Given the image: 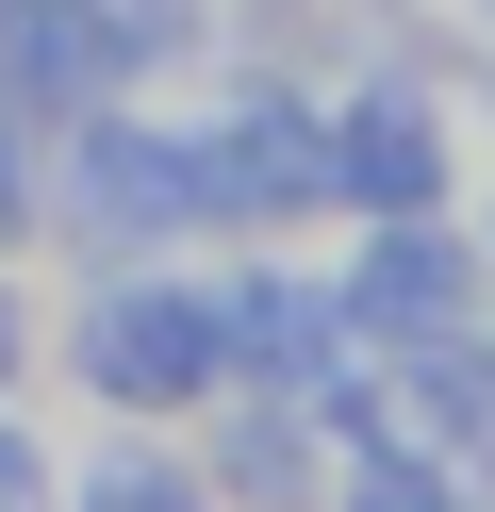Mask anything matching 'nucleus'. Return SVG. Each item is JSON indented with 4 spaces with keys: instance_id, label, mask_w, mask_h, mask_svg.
I'll list each match as a JSON object with an SVG mask.
<instances>
[{
    "instance_id": "f257e3e1",
    "label": "nucleus",
    "mask_w": 495,
    "mask_h": 512,
    "mask_svg": "<svg viewBox=\"0 0 495 512\" xmlns=\"http://www.w3.org/2000/svg\"><path fill=\"white\" fill-rule=\"evenodd\" d=\"M50 380L83 430H182L231 380L215 331V248H149V265H50Z\"/></svg>"
},
{
    "instance_id": "f03ea898",
    "label": "nucleus",
    "mask_w": 495,
    "mask_h": 512,
    "mask_svg": "<svg viewBox=\"0 0 495 512\" xmlns=\"http://www.w3.org/2000/svg\"><path fill=\"white\" fill-rule=\"evenodd\" d=\"M182 149H198V199H215V248H264V232H330V67L297 50H215L182 100Z\"/></svg>"
},
{
    "instance_id": "7ed1b4c3",
    "label": "nucleus",
    "mask_w": 495,
    "mask_h": 512,
    "mask_svg": "<svg viewBox=\"0 0 495 512\" xmlns=\"http://www.w3.org/2000/svg\"><path fill=\"white\" fill-rule=\"evenodd\" d=\"M149 248H215V199H198L182 116L132 83V100L50 133V166H33V265H149Z\"/></svg>"
},
{
    "instance_id": "20e7f679",
    "label": "nucleus",
    "mask_w": 495,
    "mask_h": 512,
    "mask_svg": "<svg viewBox=\"0 0 495 512\" xmlns=\"http://www.w3.org/2000/svg\"><path fill=\"white\" fill-rule=\"evenodd\" d=\"M215 331H231V380H297V397L347 413L380 347L347 331V281H330V232H264V248H215Z\"/></svg>"
},
{
    "instance_id": "39448f33",
    "label": "nucleus",
    "mask_w": 495,
    "mask_h": 512,
    "mask_svg": "<svg viewBox=\"0 0 495 512\" xmlns=\"http://www.w3.org/2000/svg\"><path fill=\"white\" fill-rule=\"evenodd\" d=\"M182 446L215 479V512H330V479H347V413L297 380H215L182 413Z\"/></svg>"
},
{
    "instance_id": "423d86ee",
    "label": "nucleus",
    "mask_w": 495,
    "mask_h": 512,
    "mask_svg": "<svg viewBox=\"0 0 495 512\" xmlns=\"http://www.w3.org/2000/svg\"><path fill=\"white\" fill-rule=\"evenodd\" d=\"M330 281H347V331L363 347H429V331H462V314H495L462 199L446 215H347V232H330Z\"/></svg>"
},
{
    "instance_id": "0eeeda50",
    "label": "nucleus",
    "mask_w": 495,
    "mask_h": 512,
    "mask_svg": "<svg viewBox=\"0 0 495 512\" xmlns=\"http://www.w3.org/2000/svg\"><path fill=\"white\" fill-rule=\"evenodd\" d=\"M132 34L99 17V0H0V116H33V133H66V116L132 100Z\"/></svg>"
},
{
    "instance_id": "6e6552de",
    "label": "nucleus",
    "mask_w": 495,
    "mask_h": 512,
    "mask_svg": "<svg viewBox=\"0 0 495 512\" xmlns=\"http://www.w3.org/2000/svg\"><path fill=\"white\" fill-rule=\"evenodd\" d=\"M66 512H215L182 430H83L66 446Z\"/></svg>"
},
{
    "instance_id": "1a4fd4ad",
    "label": "nucleus",
    "mask_w": 495,
    "mask_h": 512,
    "mask_svg": "<svg viewBox=\"0 0 495 512\" xmlns=\"http://www.w3.org/2000/svg\"><path fill=\"white\" fill-rule=\"evenodd\" d=\"M330 512H495V496H479V463H446V446H347Z\"/></svg>"
},
{
    "instance_id": "9d476101",
    "label": "nucleus",
    "mask_w": 495,
    "mask_h": 512,
    "mask_svg": "<svg viewBox=\"0 0 495 512\" xmlns=\"http://www.w3.org/2000/svg\"><path fill=\"white\" fill-rule=\"evenodd\" d=\"M99 17L132 34V67H149V83H198V67L231 50V0H99Z\"/></svg>"
},
{
    "instance_id": "9b49d317",
    "label": "nucleus",
    "mask_w": 495,
    "mask_h": 512,
    "mask_svg": "<svg viewBox=\"0 0 495 512\" xmlns=\"http://www.w3.org/2000/svg\"><path fill=\"white\" fill-rule=\"evenodd\" d=\"M363 17H380V0H231V50H297V67H330Z\"/></svg>"
},
{
    "instance_id": "f8f14e48",
    "label": "nucleus",
    "mask_w": 495,
    "mask_h": 512,
    "mask_svg": "<svg viewBox=\"0 0 495 512\" xmlns=\"http://www.w3.org/2000/svg\"><path fill=\"white\" fill-rule=\"evenodd\" d=\"M0 512H66V430L33 397H0Z\"/></svg>"
},
{
    "instance_id": "ddd939ff",
    "label": "nucleus",
    "mask_w": 495,
    "mask_h": 512,
    "mask_svg": "<svg viewBox=\"0 0 495 512\" xmlns=\"http://www.w3.org/2000/svg\"><path fill=\"white\" fill-rule=\"evenodd\" d=\"M33 380H50V281L0 248V397H33Z\"/></svg>"
},
{
    "instance_id": "4468645a",
    "label": "nucleus",
    "mask_w": 495,
    "mask_h": 512,
    "mask_svg": "<svg viewBox=\"0 0 495 512\" xmlns=\"http://www.w3.org/2000/svg\"><path fill=\"white\" fill-rule=\"evenodd\" d=\"M33 166H50V133L0 116V248H17V265H33Z\"/></svg>"
},
{
    "instance_id": "2eb2a0df",
    "label": "nucleus",
    "mask_w": 495,
    "mask_h": 512,
    "mask_svg": "<svg viewBox=\"0 0 495 512\" xmlns=\"http://www.w3.org/2000/svg\"><path fill=\"white\" fill-rule=\"evenodd\" d=\"M462 232H479V281H495V166L462 182Z\"/></svg>"
},
{
    "instance_id": "dca6fc26",
    "label": "nucleus",
    "mask_w": 495,
    "mask_h": 512,
    "mask_svg": "<svg viewBox=\"0 0 495 512\" xmlns=\"http://www.w3.org/2000/svg\"><path fill=\"white\" fill-rule=\"evenodd\" d=\"M446 17H462V50H495V0H446Z\"/></svg>"
}]
</instances>
